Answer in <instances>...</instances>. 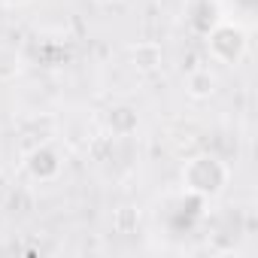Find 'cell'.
<instances>
[{
	"mask_svg": "<svg viewBox=\"0 0 258 258\" xmlns=\"http://www.w3.org/2000/svg\"><path fill=\"white\" fill-rule=\"evenodd\" d=\"M213 85H216V82H213V76H210L207 70H204V73H195V76L188 79V88H191L195 97H207V94H213Z\"/></svg>",
	"mask_w": 258,
	"mask_h": 258,
	"instance_id": "6da1fadb",
	"label": "cell"
},
{
	"mask_svg": "<svg viewBox=\"0 0 258 258\" xmlns=\"http://www.w3.org/2000/svg\"><path fill=\"white\" fill-rule=\"evenodd\" d=\"M100 4H112V0H100Z\"/></svg>",
	"mask_w": 258,
	"mask_h": 258,
	"instance_id": "7a4b0ae2",
	"label": "cell"
}]
</instances>
